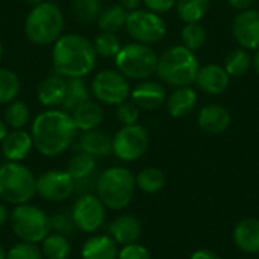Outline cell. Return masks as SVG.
Masks as SVG:
<instances>
[{
  "label": "cell",
  "instance_id": "1",
  "mask_svg": "<svg viewBox=\"0 0 259 259\" xmlns=\"http://www.w3.org/2000/svg\"><path fill=\"white\" fill-rule=\"evenodd\" d=\"M77 127L67 111L47 109L39 112L30 129V137L36 152L46 158H56L65 153L77 138Z\"/></svg>",
  "mask_w": 259,
  "mask_h": 259
},
{
  "label": "cell",
  "instance_id": "2",
  "mask_svg": "<svg viewBox=\"0 0 259 259\" xmlns=\"http://www.w3.org/2000/svg\"><path fill=\"white\" fill-rule=\"evenodd\" d=\"M52 49L53 71L62 77H85L97 64V53L90 39L79 33L61 35Z\"/></svg>",
  "mask_w": 259,
  "mask_h": 259
},
{
  "label": "cell",
  "instance_id": "3",
  "mask_svg": "<svg viewBox=\"0 0 259 259\" xmlns=\"http://www.w3.org/2000/svg\"><path fill=\"white\" fill-rule=\"evenodd\" d=\"M199 68L194 52L185 46H173L158 58L156 74L164 83L175 88L190 87L196 82Z\"/></svg>",
  "mask_w": 259,
  "mask_h": 259
},
{
  "label": "cell",
  "instance_id": "4",
  "mask_svg": "<svg viewBox=\"0 0 259 259\" xmlns=\"http://www.w3.org/2000/svg\"><path fill=\"white\" fill-rule=\"evenodd\" d=\"M137 190L135 176L126 167L106 168L97 179L96 194L106 209L121 211L131 205Z\"/></svg>",
  "mask_w": 259,
  "mask_h": 259
},
{
  "label": "cell",
  "instance_id": "5",
  "mask_svg": "<svg viewBox=\"0 0 259 259\" xmlns=\"http://www.w3.org/2000/svg\"><path fill=\"white\" fill-rule=\"evenodd\" d=\"M64 30V15L58 5L52 2H42L35 5L29 12L24 32L30 42L36 46L53 44Z\"/></svg>",
  "mask_w": 259,
  "mask_h": 259
},
{
  "label": "cell",
  "instance_id": "6",
  "mask_svg": "<svg viewBox=\"0 0 259 259\" xmlns=\"http://www.w3.org/2000/svg\"><path fill=\"white\" fill-rule=\"evenodd\" d=\"M36 194V178L21 162L6 161L0 165V200L9 205L29 203Z\"/></svg>",
  "mask_w": 259,
  "mask_h": 259
},
{
  "label": "cell",
  "instance_id": "7",
  "mask_svg": "<svg viewBox=\"0 0 259 259\" xmlns=\"http://www.w3.org/2000/svg\"><path fill=\"white\" fill-rule=\"evenodd\" d=\"M9 225L20 241L33 244L41 243L52 232L50 217L32 203L17 205L9 214Z\"/></svg>",
  "mask_w": 259,
  "mask_h": 259
},
{
  "label": "cell",
  "instance_id": "8",
  "mask_svg": "<svg viewBox=\"0 0 259 259\" xmlns=\"http://www.w3.org/2000/svg\"><path fill=\"white\" fill-rule=\"evenodd\" d=\"M117 70L134 80H146L156 73L158 55L156 52L141 42H131L120 49L118 55L114 58Z\"/></svg>",
  "mask_w": 259,
  "mask_h": 259
},
{
  "label": "cell",
  "instance_id": "9",
  "mask_svg": "<svg viewBox=\"0 0 259 259\" xmlns=\"http://www.w3.org/2000/svg\"><path fill=\"white\" fill-rule=\"evenodd\" d=\"M124 27L137 42L147 46L159 42L167 33V24L161 15L144 9L129 11Z\"/></svg>",
  "mask_w": 259,
  "mask_h": 259
},
{
  "label": "cell",
  "instance_id": "10",
  "mask_svg": "<svg viewBox=\"0 0 259 259\" xmlns=\"http://www.w3.org/2000/svg\"><path fill=\"white\" fill-rule=\"evenodd\" d=\"M91 93L99 102L117 106L131 96V83L118 70H103L94 76Z\"/></svg>",
  "mask_w": 259,
  "mask_h": 259
},
{
  "label": "cell",
  "instance_id": "11",
  "mask_svg": "<svg viewBox=\"0 0 259 259\" xmlns=\"http://www.w3.org/2000/svg\"><path fill=\"white\" fill-rule=\"evenodd\" d=\"M149 134L147 131L137 124L123 126L112 137V153L124 162H134L140 159L149 149Z\"/></svg>",
  "mask_w": 259,
  "mask_h": 259
},
{
  "label": "cell",
  "instance_id": "12",
  "mask_svg": "<svg viewBox=\"0 0 259 259\" xmlns=\"http://www.w3.org/2000/svg\"><path fill=\"white\" fill-rule=\"evenodd\" d=\"M70 217L77 231L83 234H96L105 223L106 206L97 194H83L73 203Z\"/></svg>",
  "mask_w": 259,
  "mask_h": 259
},
{
  "label": "cell",
  "instance_id": "13",
  "mask_svg": "<svg viewBox=\"0 0 259 259\" xmlns=\"http://www.w3.org/2000/svg\"><path fill=\"white\" fill-rule=\"evenodd\" d=\"M76 181L67 170H49L36 178V194L49 202H62L73 196Z\"/></svg>",
  "mask_w": 259,
  "mask_h": 259
},
{
  "label": "cell",
  "instance_id": "14",
  "mask_svg": "<svg viewBox=\"0 0 259 259\" xmlns=\"http://www.w3.org/2000/svg\"><path fill=\"white\" fill-rule=\"evenodd\" d=\"M232 35L240 47L247 50L259 49V11L244 9L240 11L232 23Z\"/></svg>",
  "mask_w": 259,
  "mask_h": 259
},
{
  "label": "cell",
  "instance_id": "15",
  "mask_svg": "<svg viewBox=\"0 0 259 259\" xmlns=\"http://www.w3.org/2000/svg\"><path fill=\"white\" fill-rule=\"evenodd\" d=\"M131 99L140 109L155 111L165 103L167 93L162 83L146 79L131 90Z\"/></svg>",
  "mask_w": 259,
  "mask_h": 259
},
{
  "label": "cell",
  "instance_id": "16",
  "mask_svg": "<svg viewBox=\"0 0 259 259\" xmlns=\"http://www.w3.org/2000/svg\"><path fill=\"white\" fill-rule=\"evenodd\" d=\"M231 112L223 105L211 103L200 109L197 123L199 127L209 135H220L231 126Z\"/></svg>",
  "mask_w": 259,
  "mask_h": 259
},
{
  "label": "cell",
  "instance_id": "17",
  "mask_svg": "<svg viewBox=\"0 0 259 259\" xmlns=\"http://www.w3.org/2000/svg\"><path fill=\"white\" fill-rule=\"evenodd\" d=\"M229 79L231 76L226 73L225 67L217 64H206L199 68L196 83L203 93L209 96H219L228 90Z\"/></svg>",
  "mask_w": 259,
  "mask_h": 259
},
{
  "label": "cell",
  "instance_id": "18",
  "mask_svg": "<svg viewBox=\"0 0 259 259\" xmlns=\"http://www.w3.org/2000/svg\"><path fill=\"white\" fill-rule=\"evenodd\" d=\"M32 149V137L23 129H12V132H8V135L2 141V153L6 158V161L21 162L29 156Z\"/></svg>",
  "mask_w": 259,
  "mask_h": 259
},
{
  "label": "cell",
  "instance_id": "19",
  "mask_svg": "<svg viewBox=\"0 0 259 259\" xmlns=\"http://www.w3.org/2000/svg\"><path fill=\"white\" fill-rule=\"evenodd\" d=\"M141 222L132 214H123L114 219L109 225V237L118 246L137 243L141 235Z\"/></svg>",
  "mask_w": 259,
  "mask_h": 259
},
{
  "label": "cell",
  "instance_id": "20",
  "mask_svg": "<svg viewBox=\"0 0 259 259\" xmlns=\"http://www.w3.org/2000/svg\"><path fill=\"white\" fill-rule=\"evenodd\" d=\"M235 246L247 255L259 253V219H243L234 228Z\"/></svg>",
  "mask_w": 259,
  "mask_h": 259
},
{
  "label": "cell",
  "instance_id": "21",
  "mask_svg": "<svg viewBox=\"0 0 259 259\" xmlns=\"http://www.w3.org/2000/svg\"><path fill=\"white\" fill-rule=\"evenodd\" d=\"M67 90V79L53 73L49 74L36 90V97L39 103L46 108H56L62 105Z\"/></svg>",
  "mask_w": 259,
  "mask_h": 259
},
{
  "label": "cell",
  "instance_id": "22",
  "mask_svg": "<svg viewBox=\"0 0 259 259\" xmlns=\"http://www.w3.org/2000/svg\"><path fill=\"white\" fill-rule=\"evenodd\" d=\"M120 246L109 235H93L80 249L82 259H117Z\"/></svg>",
  "mask_w": 259,
  "mask_h": 259
},
{
  "label": "cell",
  "instance_id": "23",
  "mask_svg": "<svg viewBox=\"0 0 259 259\" xmlns=\"http://www.w3.org/2000/svg\"><path fill=\"white\" fill-rule=\"evenodd\" d=\"M77 150L85 152L94 158L108 156L109 153H112V138L109 137V134L99 129L87 131L79 138Z\"/></svg>",
  "mask_w": 259,
  "mask_h": 259
},
{
  "label": "cell",
  "instance_id": "24",
  "mask_svg": "<svg viewBox=\"0 0 259 259\" xmlns=\"http://www.w3.org/2000/svg\"><path fill=\"white\" fill-rule=\"evenodd\" d=\"M167 111L171 117L181 118L193 112L197 105V93L191 87H178L165 100Z\"/></svg>",
  "mask_w": 259,
  "mask_h": 259
},
{
  "label": "cell",
  "instance_id": "25",
  "mask_svg": "<svg viewBox=\"0 0 259 259\" xmlns=\"http://www.w3.org/2000/svg\"><path fill=\"white\" fill-rule=\"evenodd\" d=\"M73 121L77 127V131L87 132V131H93L97 129L102 121H103V109L99 103L96 102H85L82 103L79 108H76L71 112Z\"/></svg>",
  "mask_w": 259,
  "mask_h": 259
},
{
  "label": "cell",
  "instance_id": "26",
  "mask_svg": "<svg viewBox=\"0 0 259 259\" xmlns=\"http://www.w3.org/2000/svg\"><path fill=\"white\" fill-rule=\"evenodd\" d=\"M90 100V88L83 77H70L67 79V90L65 97L62 102V108L67 112H73L82 103Z\"/></svg>",
  "mask_w": 259,
  "mask_h": 259
},
{
  "label": "cell",
  "instance_id": "27",
  "mask_svg": "<svg viewBox=\"0 0 259 259\" xmlns=\"http://www.w3.org/2000/svg\"><path fill=\"white\" fill-rule=\"evenodd\" d=\"M129 11L123 8L121 5H112L100 11L97 17V24L102 32H111L115 33L120 29L124 27L126 18H127Z\"/></svg>",
  "mask_w": 259,
  "mask_h": 259
},
{
  "label": "cell",
  "instance_id": "28",
  "mask_svg": "<svg viewBox=\"0 0 259 259\" xmlns=\"http://www.w3.org/2000/svg\"><path fill=\"white\" fill-rule=\"evenodd\" d=\"M41 243V252L44 259H68L71 255V244L68 238L62 234L50 232Z\"/></svg>",
  "mask_w": 259,
  "mask_h": 259
},
{
  "label": "cell",
  "instance_id": "29",
  "mask_svg": "<svg viewBox=\"0 0 259 259\" xmlns=\"http://www.w3.org/2000/svg\"><path fill=\"white\" fill-rule=\"evenodd\" d=\"M211 0H176V11L179 18L188 23H199L209 11Z\"/></svg>",
  "mask_w": 259,
  "mask_h": 259
},
{
  "label": "cell",
  "instance_id": "30",
  "mask_svg": "<svg viewBox=\"0 0 259 259\" xmlns=\"http://www.w3.org/2000/svg\"><path fill=\"white\" fill-rule=\"evenodd\" d=\"M94 170H96V158L85 152L74 153L67 164V171L76 181V184L91 178Z\"/></svg>",
  "mask_w": 259,
  "mask_h": 259
},
{
  "label": "cell",
  "instance_id": "31",
  "mask_svg": "<svg viewBox=\"0 0 259 259\" xmlns=\"http://www.w3.org/2000/svg\"><path fill=\"white\" fill-rule=\"evenodd\" d=\"M137 188L147 194H156L165 187V175L158 167H146L135 176Z\"/></svg>",
  "mask_w": 259,
  "mask_h": 259
},
{
  "label": "cell",
  "instance_id": "32",
  "mask_svg": "<svg viewBox=\"0 0 259 259\" xmlns=\"http://www.w3.org/2000/svg\"><path fill=\"white\" fill-rule=\"evenodd\" d=\"M252 67V56L247 49H234L225 59V70L229 76L241 77Z\"/></svg>",
  "mask_w": 259,
  "mask_h": 259
},
{
  "label": "cell",
  "instance_id": "33",
  "mask_svg": "<svg viewBox=\"0 0 259 259\" xmlns=\"http://www.w3.org/2000/svg\"><path fill=\"white\" fill-rule=\"evenodd\" d=\"M3 117H5V123L8 124V127L23 129L30 120V111H29V108H27V105L24 102L12 100L5 108Z\"/></svg>",
  "mask_w": 259,
  "mask_h": 259
},
{
  "label": "cell",
  "instance_id": "34",
  "mask_svg": "<svg viewBox=\"0 0 259 259\" xmlns=\"http://www.w3.org/2000/svg\"><path fill=\"white\" fill-rule=\"evenodd\" d=\"M20 93V79L18 76L8 68L0 67V105H8Z\"/></svg>",
  "mask_w": 259,
  "mask_h": 259
},
{
  "label": "cell",
  "instance_id": "35",
  "mask_svg": "<svg viewBox=\"0 0 259 259\" xmlns=\"http://www.w3.org/2000/svg\"><path fill=\"white\" fill-rule=\"evenodd\" d=\"M93 46H94L97 56H102L106 59L115 58L121 49V42H120L118 36L111 32H100L99 35H96Z\"/></svg>",
  "mask_w": 259,
  "mask_h": 259
},
{
  "label": "cell",
  "instance_id": "36",
  "mask_svg": "<svg viewBox=\"0 0 259 259\" xmlns=\"http://www.w3.org/2000/svg\"><path fill=\"white\" fill-rule=\"evenodd\" d=\"M182 46L190 49L191 52L199 50L206 41V30L200 23H188L182 29Z\"/></svg>",
  "mask_w": 259,
  "mask_h": 259
},
{
  "label": "cell",
  "instance_id": "37",
  "mask_svg": "<svg viewBox=\"0 0 259 259\" xmlns=\"http://www.w3.org/2000/svg\"><path fill=\"white\" fill-rule=\"evenodd\" d=\"M71 8L74 17L82 23H91L97 20L102 11L100 0H71Z\"/></svg>",
  "mask_w": 259,
  "mask_h": 259
},
{
  "label": "cell",
  "instance_id": "38",
  "mask_svg": "<svg viewBox=\"0 0 259 259\" xmlns=\"http://www.w3.org/2000/svg\"><path fill=\"white\" fill-rule=\"evenodd\" d=\"M6 259H44V256L36 244L20 241L6 250Z\"/></svg>",
  "mask_w": 259,
  "mask_h": 259
},
{
  "label": "cell",
  "instance_id": "39",
  "mask_svg": "<svg viewBox=\"0 0 259 259\" xmlns=\"http://www.w3.org/2000/svg\"><path fill=\"white\" fill-rule=\"evenodd\" d=\"M115 115H117V120H118L123 126L137 124V123H138V118H140V108H138L134 102L124 100L123 103L117 105Z\"/></svg>",
  "mask_w": 259,
  "mask_h": 259
},
{
  "label": "cell",
  "instance_id": "40",
  "mask_svg": "<svg viewBox=\"0 0 259 259\" xmlns=\"http://www.w3.org/2000/svg\"><path fill=\"white\" fill-rule=\"evenodd\" d=\"M117 259H152V255L146 246L132 243L127 246H121Z\"/></svg>",
  "mask_w": 259,
  "mask_h": 259
},
{
  "label": "cell",
  "instance_id": "41",
  "mask_svg": "<svg viewBox=\"0 0 259 259\" xmlns=\"http://www.w3.org/2000/svg\"><path fill=\"white\" fill-rule=\"evenodd\" d=\"M50 223H52V229H55L58 234H62V235L70 234L71 229L74 228L71 217L68 219V217H65L64 214H58V215L52 217V219H50Z\"/></svg>",
  "mask_w": 259,
  "mask_h": 259
},
{
  "label": "cell",
  "instance_id": "42",
  "mask_svg": "<svg viewBox=\"0 0 259 259\" xmlns=\"http://www.w3.org/2000/svg\"><path fill=\"white\" fill-rule=\"evenodd\" d=\"M147 11H152L155 14H165L170 9L176 6V0H143Z\"/></svg>",
  "mask_w": 259,
  "mask_h": 259
},
{
  "label": "cell",
  "instance_id": "43",
  "mask_svg": "<svg viewBox=\"0 0 259 259\" xmlns=\"http://www.w3.org/2000/svg\"><path fill=\"white\" fill-rule=\"evenodd\" d=\"M190 259H222L217 253H214L212 250L208 249H197L191 253Z\"/></svg>",
  "mask_w": 259,
  "mask_h": 259
},
{
  "label": "cell",
  "instance_id": "44",
  "mask_svg": "<svg viewBox=\"0 0 259 259\" xmlns=\"http://www.w3.org/2000/svg\"><path fill=\"white\" fill-rule=\"evenodd\" d=\"M229 5L237 9V11H244V9H249V6L253 3V0H228Z\"/></svg>",
  "mask_w": 259,
  "mask_h": 259
},
{
  "label": "cell",
  "instance_id": "45",
  "mask_svg": "<svg viewBox=\"0 0 259 259\" xmlns=\"http://www.w3.org/2000/svg\"><path fill=\"white\" fill-rule=\"evenodd\" d=\"M9 214H11V212L8 211L5 202L0 200V228L5 226L6 223H9Z\"/></svg>",
  "mask_w": 259,
  "mask_h": 259
},
{
  "label": "cell",
  "instance_id": "46",
  "mask_svg": "<svg viewBox=\"0 0 259 259\" xmlns=\"http://www.w3.org/2000/svg\"><path fill=\"white\" fill-rule=\"evenodd\" d=\"M141 2L143 0H120V5L123 8H126L127 11H134V9H138Z\"/></svg>",
  "mask_w": 259,
  "mask_h": 259
},
{
  "label": "cell",
  "instance_id": "47",
  "mask_svg": "<svg viewBox=\"0 0 259 259\" xmlns=\"http://www.w3.org/2000/svg\"><path fill=\"white\" fill-rule=\"evenodd\" d=\"M8 135V124L5 121L0 120V143L5 140V137Z\"/></svg>",
  "mask_w": 259,
  "mask_h": 259
},
{
  "label": "cell",
  "instance_id": "48",
  "mask_svg": "<svg viewBox=\"0 0 259 259\" xmlns=\"http://www.w3.org/2000/svg\"><path fill=\"white\" fill-rule=\"evenodd\" d=\"M252 65H253V68H255V71L259 74V49L256 50V53H255V56L252 58Z\"/></svg>",
  "mask_w": 259,
  "mask_h": 259
},
{
  "label": "cell",
  "instance_id": "49",
  "mask_svg": "<svg viewBox=\"0 0 259 259\" xmlns=\"http://www.w3.org/2000/svg\"><path fill=\"white\" fill-rule=\"evenodd\" d=\"M0 259H6V250L2 244H0Z\"/></svg>",
  "mask_w": 259,
  "mask_h": 259
},
{
  "label": "cell",
  "instance_id": "50",
  "mask_svg": "<svg viewBox=\"0 0 259 259\" xmlns=\"http://www.w3.org/2000/svg\"><path fill=\"white\" fill-rule=\"evenodd\" d=\"M42 2H46V0H27V3H30V5H39V3H42Z\"/></svg>",
  "mask_w": 259,
  "mask_h": 259
},
{
  "label": "cell",
  "instance_id": "51",
  "mask_svg": "<svg viewBox=\"0 0 259 259\" xmlns=\"http://www.w3.org/2000/svg\"><path fill=\"white\" fill-rule=\"evenodd\" d=\"M2 56H3V46H2V42H0V59H2Z\"/></svg>",
  "mask_w": 259,
  "mask_h": 259
}]
</instances>
